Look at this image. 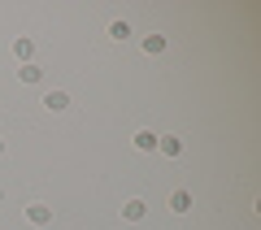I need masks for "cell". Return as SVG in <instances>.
<instances>
[{
	"mask_svg": "<svg viewBox=\"0 0 261 230\" xmlns=\"http://www.w3.org/2000/svg\"><path fill=\"white\" fill-rule=\"evenodd\" d=\"M44 104H48L53 113H61V109H70V96H65V92H48V96H44Z\"/></svg>",
	"mask_w": 261,
	"mask_h": 230,
	"instance_id": "9c48e42d",
	"label": "cell"
},
{
	"mask_svg": "<svg viewBox=\"0 0 261 230\" xmlns=\"http://www.w3.org/2000/svg\"><path fill=\"white\" fill-rule=\"evenodd\" d=\"M0 157H5V139H0Z\"/></svg>",
	"mask_w": 261,
	"mask_h": 230,
	"instance_id": "8fae6325",
	"label": "cell"
},
{
	"mask_svg": "<svg viewBox=\"0 0 261 230\" xmlns=\"http://www.w3.org/2000/svg\"><path fill=\"white\" fill-rule=\"evenodd\" d=\"M170 209H174V213H192V191H183V187L170 191Z\"/></svg>",
	"mask_w": 261,
	"mask_h": 230,
	"instance_id": "7a4b0ae2",
	"label": "cell"
},
{
	"mask_svg": "<svg viewBox=\"0 0 261 230\" xmlns=\"http://www.w3.org/2000/svg\"><path fill=\"white\" fill-rule=\"evenodd\" d=\"M13 56H18V61H22V65H27V61H31V56H35V44H31V39H27V35H18V39H13Z\"/></svg>",
	"mask_w": 261,
	"mask_h": 230,
	"instance_id": "277c9868",
	"label": "cell"
},
{
	"mask_svg": "<svg viewBox=\"0 0 261 230\" xmlns=\"http://www.w3.org/2000/svg\"><path fill=\"white\" fill-rule=\"evenodd\" d=\"M144 213H148L144 200H126V204H122V217H126V221H144Z\"/></svg>",
	"mask_w": 261,
	"mask_h": 230,
	"instance_id": "3957f363",
	"label": "cell"
},
{
	"mask_svg": "<svg viewBox=\"0 0 261 230\" xmlns=\"http://www.w3.org/2000/svg\"><path fill=\"white\" fill-rule=\"evenodd\" d=\"M18 78H22V83H39V78H44V70H39L35 61H27V65L18 70Z\"/></svg>",
	"mask_w": 261,
	"mask_h": 230,
	"instance_id": "30bf717a",
	"label": "cell"
},
{
	"mask_svg": "<svg viewBox=\"0 0 261 230\" xmlns=\"http://www.w3.org/2000/svg\"><path fill=\"white\" fill-rule=\"evenodd\" d=\"M166 44H170V39H166V35H157V31H152V35H144V52H148V56L166 52Z\"/></svg>",
	"mask_w": 261,
	"mask_h": 230,
	"instance_id": "8992f818",
	"label": "cell"
},
{
	"mask_svg": "<svg viewBox=\"0 0 261 230\" xmlns=\"http://www.w3.org/2000/svg\"><path fill=\"white\" fill-rule=\"evenodd\" d=\"M0 200H5V187H0Z\"/></svg>",
	"mask_w": 261,
	"mask_h": 230,
	"instance_id": "7c38bea8",
	"label": "cell"
},
{
	"mask_svg": "<svg viewBox=\"0 0 261 230\" xmlns=\"http://www.w3.org/2000/svg\"><path fill=\"white\" fill-rule=\"evenodd\" d=\"M109 39H118V44H122V39H130V22L126 18H113L109 22Z\"/></svg>",
	"mask_w": 261,
	"mask_h": 230,
	"instance_id": "ba28073f",
	"label": "cell"
},
{
	"mask_svg": "<svg viewBox=\"0 0 261 230\" xmlns=\"http://www.w3.org/2000/svg\"><path fill=\"white\" fill-rule=\"evenodd\" d=\"M135 148L140 152H157V130H135Z\"/></svg>",
	"mask_w": 261,
	"mask_h": 230,
	"instance_id": "5b68a950",
	"label": "cell"
},
{
	"mask_svg": "<svg viewBox=\"0 0 261 230\" xmlns=\"http://www.w3.org/2000/svg\"><path fill=\"white\" fill-rule=\"evenodd\" d=\"M157 152L161 157H183V139L178 135H157Z\"/></svg>",
	"mask_w": 261,
	"mask_h": 230,
	"instance_id": "6da1fadb",
	"label": "cell"
},
{
	"mask_svg": "<svg viewBox=\"0 0 261 230\" xmlns=\"http://www.w3.org/2000/svg\"><path fill=\"white\" fill-rule=\"evenodd\" d=\"M27 217L35 221V226H48V221H53V209H48V204H31V209H27Z\"/></svg>",
	"mask_w": 261,
	"mask_h": 230,
	"instance_id": "52a82bcc",
	"label": "cell"
}]
</instances>
